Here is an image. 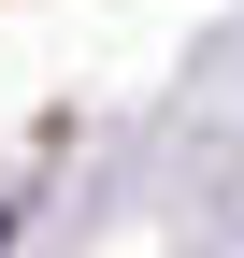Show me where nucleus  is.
<instances>
[{
    "mask_svg": "<svg viewBox=\"0 0 244 258\" xmlns=\"http://www.w3.org/2000/svg\"><path fill=\"white\" fill-rule=\"evenodd\" d=\"M0 244H15V215H0Z\"/></svg>",
    "mask_w": 244,
    "mask_h": 258,
    "instance_id": "f257e3e1",
    "label": "nucleus"
}]
</instances>
